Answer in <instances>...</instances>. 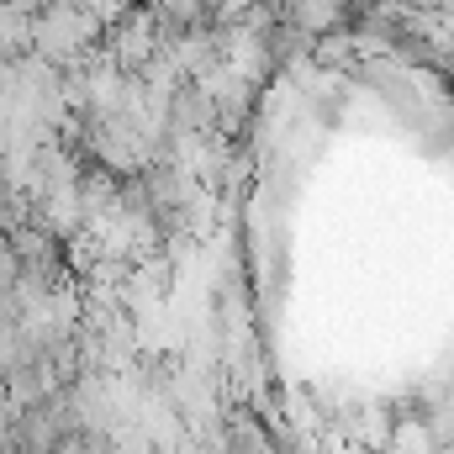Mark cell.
<instances>
[{"label":"cell","mask_w":454,"mask_h":454,"mask_svg":"<svg viewBox=\"0 0 454 454\" xmlns=\"http://www.w3.org/2000/svg\"><path fill=\"white\" fill-rule=\"evenodd\" d=\"M153 48H159V21H153V11H127L112 27V59L127 74L143 69V64L153 59Z\"/></svg>","instance_id":"obj_1"}]
</instances>
